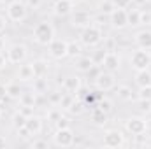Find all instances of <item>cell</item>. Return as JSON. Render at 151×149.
I'll return each instance as SVG.
<instances>
[{
  "mask_svg": "<svg viewBox=\"0 0 151 149\" xmlns=\"http://www.w3.org/2000/svg\"><path fill=\"white\" fill-rule=\"evenodd\" d=\"M53 39H55V28L51 23L42 21L34 28V40L40 46H49L53 42Z\"/></svg>",
  "mask_w": 151,
  "mask_h": 149,
  "instance_id": "obj_1",
  "label": "cell"
},
{
  "mask_svg": "<svg viewBox=\"0 0 151 149\" xmlns=\"http://www.w3.org/2000/svg\"><path fill=\"white\" fill-rule=\"evenodd\" d=\"M79 39H81V44L83 46L93 47V46L100 44V40H102V30L97 25H88V27H84L81 30V37Z\"/></svg>",
  "mask_w": 151,
  "mask_h": 149,
  "instance_id": "obj_2",
  "label": "cell"
},
{
  "mask_svg": "<svg viewBox=\"0 0 151 149\" xmlns=\"http://www.w3.org/2000/svg\"><path fill=\"white\" fill-rule=\"evenodd\" d=\"M151 65V54L148 49H137L132 53L130 56V67L137 72V70H144V69H150Z\"/></svg>",
  "mask_w": 151,
  "mask_h": 149,
  "instance_id": "obj_3",
  "label": "cell"
},
{
  "mask_svg": "<svg viewBox=\"0 0 151 149\" xmlns=\"http://www.w3.org/2000/svg\"><path fill=\"white\" fill-rule=\"evenodd\" d=\"M28 56V49L25 44H12L9 49H7V62L9 63H14V65H19L27 60Z\"/></svg>",
  "mask_w": 151,
  "mask_h": 149,
  "instance_id": "obj_4",
  "label": "cell"
},
{
  "mask_svg": "<svg viewBox=\"0 0 151 149\" xmlns=\"http://www.w3.org/2000/svg\"><path fill=\"white\" fill-rule=\"evenodd\" d=\"M27 9H28L27 4L16 0V2H12L11 5H7V18H9L11 21H14V23H21V21H25V18H27Z\"/></svg>",
  "mask_w": 151,
  "mask_h": 149,
  "instance_id": "obj_5",
  "label": "cell"
},
{
  "mask_svg": "<svg viewBox=\"0 0 151 149\" xmlns=\"http://www.w3.org/2000/svg\"><path fill=\"white\" fill-rule=\"evenodd\" d=\"M125 128H127L128 133H132V135H135V137H141V135L146 133L148 123H146V119H142V117L132 116V117H128V119L125 121Z\"/></svg>",
  "mask_w": 151,
  "mask_h": 149,
  "instance_id": "obj_6",
  "label": "cell"
},
{
  "mask_svg": "<svg viewBox=\"0 0 151 149\" xmlns=\"http://www.w3.org/2000/svg\"><path fill=\"white\" fill-rule=\"evenodd\" d=\"M53 142L60 148H70L74 146V132L69 128H56L55 135H53Z\"/></svg>",
  "mask_w": 151,
  "mask_h": 149,
  "instance_id": "obj_7",
  "label": "cell"
},
{
  "mask_svg": "<svg viewBox=\"0 0 151 149\" xmlns=\"http://www.w3.org/2000/svg\"><path fill=\"white\" fill-rule=\"evenodd\" d=\"M93 81H95V88L99 91H109V90H113L116 86V79H114L113 72H109V70L107 72H100Z\"/></svg>",
  "mask_w": 151,
  "mask_h": 149,
  "instance_id": "obj_8",
  "label": "cell"
},
{
  "mask_svg": "<svg viewBox=\"0 0 151 149\" xmlns=\"http://www.w3.org/2000/svg\"><path fill=\"white\" fill-rule=\"evenodd\" d=\"M102 144L106 148H121V146H125V135L119 130H107L104 133Z\"/></svg>",
  "mask_w": 151,
  "mask_h": 149,
  "instance_id": "obj_9",
  "label": "cell"
},
{
  "mask_svg": "<svg viewBox=\"0 0 151 149\" xmlns=\"http://www.w3.org/2000/svg\"><path fill=\"white\" fill-rule=\"evenodd\" d=\"M109 23L114 30H123L125 27H128V16L125 9H114L109 14Z\"/></svg>",
  "mask_w": 151,
  "mask_h": 149,
  "instance_id": "obj_10",
  "label": "cell"
},
{
  "mask_svg": "<svg viewBox=\"0 0 151 149\" xmlns=\"http://www.w3.org/2000/svg\"><path fill=\"white\" fill-rule=\"evenodd\" d=\"M49 54L55 60H62L67 56V40H60V39H53V42L49 44Z\"/></svg>",
  "mask_w": 151,
  "mask_h": 149,
  "instance_id": "obj_11",
  "label": "cell"
},
{
  "mask_svg": "<svg viewBox=\"0 0 151 149\" xmlns=\"http://www.w3.org/2000/svg\"><path fill=\"white\" fill-rule=\"evenodd\" d=\"M74 11V0H56L53 5V12L56 16H69Z\"/></svg>",
  "mask_w": 151,
  "mask_h": 149,
  "instance_id": "obj_12",
  "label": "cell"
},
{
  "mask_svg": "<svg viewBox=\"0 0 151 149\" xmlns=\"http://www.w3.org/2000/svg\"><path fill=\"white\" fill-rule=\"evenodd\" d=\"M70 25L74 28H84V27L91 25V18L86 11H76L70 18Z\"/></svg>",
  "mask_w": 151,
  "mask_h": 149,
  "instance_id": "obj_13",
  "label": "cell"
},
{
  "mask_svg": "<svg viewBox=\"0 0 151 149\" xmlns=\"http://www.w3.org/2000/svg\"><path fill=\"white\" fill-rule=\"evenodd\" d=\"M102 65H104V69L109 70V72H118V70H119V65H121V60H119L118 53H114V51H107V54H106Z\"/></svg>",
  "mask_w": 151,
  "mask_h": 149,
  "instance_id": "obj_14",
  "label": "cell"
},
{
  "mask_svg": "<svg viewBox=\"0 0 151 149\" xmlns=\"http://www.w3.org/2000/svg\"><path fill=\"white\" fill-rule=\"evenodd\" d=\"M63 88H65L67 93H72L74 95V93H77L83 88V81H81L79 75H69V77L63 79Z\"/></svg>",
  "mask_w": 151,
  "mask_h": 149,
  "instance_id": "obj_15",
  "label": "cell"
},
{
  "mask_svg": "<svg viewBox=\"0 0 151 149\" xmlns=\"http://www.w3.org/2000/svg\"><path fill=\"white\" fill-rule=\"evenodd\" d=\"M35 77V72H34V67L32 63H19V69H18V79L19 81H25V82H30L34 81Z\"/></svg>",
  "mask_w": 151,
  "mask_h": 149,
  "instance_id": "obj_16",
  "label": "cell"
},
{
  "mask_svg": "<svg viewBox=\"0 0 151 149\" xmlns=\"http://www.w3.org/2000/svg\"><path fill=\"white\" fill-rule=\"evenodd\" d=\"M25 128L28 130V133H30L32 137H35V135H39V133L42 132V119L37 117V116H34V114H32V116H28Z\"/></svg>",
  "mask_w": 151,
  "mask_h": 149,
  "instance_id": "obj_17",
  "label": "cell"
},
{
  "mask_svg": "<svg viewBox=\"0 0 151 149\" xmlns=\"http://www.w3.org/2000/svg\"><path fill=\"white\" fill-rule=\"evenodd\" d=\"M135 44H137V47H141V49H151V32L150 30H141V32H137L135 34Z\"/></svg>",
  "mask_w": 151,
  "mask_h": 149,
  "instance_id": "obj_18",
  "label": "cell"
},
{
  "mask_svg": "<svg viewBox=\"0 0 151 149\" xmlns=\"http://www.w3.org/2000/svg\"><path fill=\"white\" fill-rule=\"evenodd\" d=\"M18 100H19V104L23 107H35V104H37V93L35 91H23Z\"/></svg>",
  "mask_w": 151,
  "mask_h": 149,
  "instance_id": "obj_19",
  "label": "cell"
},
{
  "mask_svg": "<svg viewBox=\"0 0 151 149\" xmlns=\"http://www.w3.org/2000/svg\"><path fill=\"white\" fill-rule=\"evenodd\" d=\"M135 84L141 88V86H148L151 84V72L150 69H144V70H137L135 72Z\"/></svg>",
  "mask_w": 151,
  "mask_h": 149,
  "instance_id": "obj_20",
  "label": "cell"
},
{
  "mask_svg": "<svg viewBox=\"0 0 151 149\" xmlns=\"http://www.w3.org/2000/svg\"><path fill=\"white\" fill-rule=\"evenodd\" d=\"M107 112H104L102 109H99L97 105L93 107V111H91V121L95 123V125H106L107 123Z\"/></svg>",
  "mask_w": 151,
  "mask_h": 149,
  "instance_id": "obj_21",
  "label": "cell"
},
{
  "mask_svg": "<svg viewBox=\"0 0 151 149\" xmlns=\"http://www.w3.org/2000/svg\"><path fill=\"white\" fill-rule=\"evenodd\" d=\"M27 119H28V116H25L21 111L14 112V114H12V126H14L16 130H19V128H25V125H27Z\"/></svg>",
  "mask_w": 151,
  "mask_h": 149,
  "instance_id": "obj_22",
  "label": "cell"
},
{
  "mask_svg": "<svg viewBox=\"0 0 151 149\" xmlns=\"http://www.w3.org/2000/svg\"><path fill=\"white\" fill-rule=\"evenodd\" d=\"M93 65H95V63H93L91 56H81V58L77 60V70H81V72H90V69H91Z\"/></svg>",
  "mask_w": 151,
  "mask_h": 149,
  "instance_id": "obj_23",
  "label": "cell"
},
{
  "mask_svg": "<svg viewBox=\"0 0 151 149\" xmlns=\"http://www.w3.org/2000/svg\"><path fill=\"white\" fill-rule=\"evenodd\" d=\"M32 67H34L35 77H46V74H47V63H46L44 60H37V62H34Z\"/></svg>",
  "mask_w": 151,
  "mask_h": 149,
  "instance_id": "obj_24",
  "label": "cell"
},
{
  "mask_svg": "<svg viewBox=\"0 0 151 149\" xmlns=\"http://www.w3.org/2000/svg\"><path fill=\"white\" fill-rule=\"evenodd\" d=\"M81 51H83V47H81V44L79 42H76V40H70V42H67V56H81Z\"/></svg>",
  "mask_w": 151,
  "mask_h": 149,
  "instance_id": "obj_25",
  "label": "cell"
},
{
  "mask_svg": "<svg viewBox=\"0 0 151 149\" xmlns=\"http://www.w3.org/2000/svg\"><path fill=\"white\" fill-rule=\"evenodd\" d=\"M127 16H128V25H132V27L141 25V11H139V9H130V11H127Z\"/></svg>",
  "mask_w": 151,
  "mask_h": 149,
  "instance_id": "obj_26",
  "label": "cell"
},
{
  "mask_svg": "<svg viewBox=\"0 0 151 149\" xmlns=\"http://www.w3.org/2000/svg\"><path fill=\"white\" fill-rule=\"evenodd\" d=\"M116 95H118V98H121V100H132V88L127 86V84H121V86H118Z\"/></svg>",
  "mask_w": 151,
  "mask_h": 149,
  "instance_id": "obj_27",
  "label": "cell"
},
{
  "mask_svg": "<svg viewBox=\"0 0 151 149\" xmlns=\"http://www.w3.org/2000/svg\"><path fill=\"white\" fill-rule=\"evenodd\" d=\"M34 91L35 93L47 91V79H44V77H34Z\"/></svg>",
  "mask_w": 151,
  "mask_h": 149,
  "instance_id": "obj_28",
  "label": "cell"
},
{
  "mask_svg": "<svg viewBox=\"0 0 151 149\" xmlns=\"http://www.w3.org/2000/svg\"><path fill=\"white\" fill-rule=\"evenodd\" d=\"M74 100H76V97L72 93H65V95H62V100H60V105H58V107L63 109V111H69Z\"/></svg>",
  "mask_w": 151,
  "mask_h": 149,
  "instance_id": "obj_29",
  "label": "cell"
},
{
  "mask_svg": "<svg viewBox=\"0 0 151 149\" xmlns=\"http://www.w3.org/2000/svg\"><path fill=\"white\" fill-rule=\"evenodd\" d=\"M114 9H116V7H114L113 0H102V2L99 4V11H100L102 14H107V16H109Z\"/></svg>",
  "mask_w": 151,
  "mask_h": 149,
  "instance_id": "obj_30",
  "label": "cell"
},
{
  "mask_svg": "<svg viewBox=\"0 0 151 149\" xmlns=\"http://www.w3.org/2000/svg\"><path fill=\"white\" fill-rule=\"evenodd\" d=\"M21 93H23V90L19 88V84L12 82V84L7 86V97H9V98H19Z\"/></svg>",
  "mask_w": 151,
  "mask_h": 149,
  "instance_id": "obj_31",
  "label": "cell"
},
{
  "mask_svg": "<svg viewBox=\"0 0 151 149\" xmlns=\"http://www.w3.org/2000/svg\"><path fill=\"white\" fill-rule=\"evenodd\" d=\"M106 54H107V49H106V47H104V49H97V51L91 54V60H93V63H95V65H102V62H104Z\"/></svg>",
  "mask_w": 151,
  "mask_h": 149,
  "instance_id": "obj_32",
  "label": "cell"
},
{
  "mask_svg": "<svg viewBox=\"0 0 151 149\" xmlns=\"http://www.w3.org/2000/svg\"><path fill=\"white\" fill-rule=\"evenodd\" d=\"M137 97H139L141 100H151V84L141 86L139 91H137Z\"/></svg>",
  "mask_w": 151,
  "mask_h": 149,
  "instance_id": "obj_33",
  "label": "cell"
},
{
  "mask_svg": "<svg viewBox=\"0 0 151 149\" xmlns=\"http://www.w3.org/2000/svg\"><path fill=\"white\" fill-rule=\"evenodd\" d=\"M84 107H86V105H84V102L76 98L74 102H72V105H70V109H69V112H72V114L77 116V114H81V112L84 111Z\"/></svg>",
  "mask_w": 151,
  "mask_h": 149,
  "instance_id": "obj_34",
  "label": "cell"
},
{
  "mask_svg": "<svg viewBox=\"0 0 151 149\" xmlns=\"http://www.w3.org/2000/svg\"><path fill=\"white\" fill-rule=\"evenodd\" d=\"M97 107L109 114V112H113V102H111L109 98H100V100H99V104H97Z\"/></svg>",
  "mask_w": 151,
  "mask_h": 149,
  "instance_id": "obj_35",
  "label": "cell"
},
{
  "mask_svg": "<svg viewBox=\"0 0 151 149\" xmlns=\"http://www.w3.org/2000/svg\"><path fill=\"white\" fill-rule=\"evenodd\" d=\"M113 4L116 9H128L134 2L132 0H113Z\"/></svg>",
  "mask_w": 151,
  "mask_h": 149,
  "instance_id": "obj_36",
  "label": "cell"
},
{
  "mask_svg": "<svg viewBox=\"0 0 151 149\" xmlns=\"http://www.w3.org/2000/svg\"><path fill=\"white\" fill-rule=\"evenodd\" d=\"M60 117H62V111H60V109H53V111L47 112V119L53 121V123H56Z\"/></svg>",
  "mask_w": 151,
  "mask_h": 149,
  "instance_id": "obj_37",
  "label": "cell"
},
{
  "mask_svg": "<svg viewBox=\"0 0 151 149\" xmlns=\"http://www.w3.org/2000/svg\"><path fill=\"white\" fill-rule=\"evenodd\" d=\"M62 95H63V93H58V91H53V93H49V102H51L53 105H60Z\"/></svg>",
  "mask_w": 151,
  "mask_h": 149,
  "instance_id": "obj_38",
  "label": "cell"
},
{
  "mask_svg": "<svg viewBox=\"0 0 151 149\" xmlns=\"http://www.w3.org/2000/svg\"><path fill=\"white\" fill-rule=\"evenodd\" d=\"M55 125H56V128H69V126H70V121H69V117L62 116V117H60Z\"/></svg>",
  "mask_w": 151,
  "mask_h": 149,
  "instance_id": "obj_39",
  "label": "cell"
},
{
  "mask_svg": "<svg viewBox=\"0 0 151 149\" xmlns=\"http://www.w3.org/2000/svg\"><path fill=\"white\" fill-rule=\"evenodd\" d=\"M151 23V12L141 11V25H150Z\"/></svg>",
  "mask_w": 151,
  "mask_h": 149,
  "instance_id": "obj_40",
  "label": "cell"
},
{
  "mask_svg": "<svg viewBox=\"0 0 151 149\" xmlns=\"http://www.w3.org/2000/svg\"><path fill=\"white\" fill-rule=\"evenodd\" d=\"M139 109H141V111L150 112V109H151V100H141V98H139Z\"/></svg>",
  "mask_w": 151,
  "mask_h": 149,
  "instance_id": "obj_41",
  "label": "cell"
},
{
  "mask_svg": "<svg viewBox=\"0 0 151 149\" xmlns=\"http://www.w3.org/2000/svg\"><path fill=\"white\" fill-rule=\"evenodd\" d=\"M40 4H42V0H27V7H30V9H39Z\"/></svg>",
  "mask_w": 151,
  "mask_h": 149,
  "instance_id": "obj_42",
  "label": "cell"
},
{
  "mask_svg": "<svg viewBox=\"0 0 151 149\" xmlns=\"http://www.w3.org/2000/svg\"><path fill=\"white\" fill-rule=\"evenodd\" d=\"M5 98H9V97H7V86L0 84V104L5 102Z\"/></svg>",
  "mask_w": 151,
  "mask_h": 149,
  "instance_id": "obj_43",
  "label": "cell"
},
{
  "mask_svg": "<svg viewBox=\"0 0 151 149\" xmlns=\"http://www.w3.org/2000/svg\"><path fill=\"white\" fill-rule=\"evenodd\" d=\"M32 148H34V149L47 148V142H46V140H34V142H32Z\"/></svg>",
  "mask_w": 151,
  "mask_h": 149,
  "instance_id": "obj_44",
  "label": "cell"
},
{
  "mask_svg": "<svg viewBox=\"0 0 151 149\" xmlns=\"http://www.w3.org/2000/svg\"><path fill=\"white\" fill-rule=\"evenodd\" d=\"M7 63H9V62H7V56H4V53L0 51V70H2Z\"/></svg>",
  "mask_w": 151,
  "mask_h": 149,
  "instance_id": "obj_45",
  "label": "cell"
},
{
  "mask_svg": "<svg viewBox=\"0 0 151 149\" xmlns=\"http://www.w3.org/2000/svg\"><path fill=\"white\" fill-rule=\"evenodd\" d=\"M19 111L23 112L25 116H32V114H34V107H23V105H21V109H19Z\"/></svg>",
  "mask_w": 151,
  "mask_h": 149,
  "instance_id": "obj_46",
  "label": "cell"
},
{
  "mask_svg": "<svg viewBox=\"0 0 151 149\" xmlns=\"http://www.w3.org/2000/svg\"><path fill=\"white\" fill-rule=\"evenodd\" d=\"M5 25H7V23H5V18H4V16L0 14V34H2L4 30H5Z\"/></svg>",
  "mask_w": 151,
  "mask_h": 149,
  "instance_id": "obj_47",
  "label": "cell"
},
{
  "mask_svg": "<svg viewBox=\"0 0 151 149\" xmlns=\"http://www.w3.org/2000/svg\"><path fill=\"white\" fill-rule=\"evenodd\" d=\"M4 148H7V140H5V137L0 135V149H4Z\"/></svg>",
  "mask_w": 151,
  "mask_h": 149,
  "instance_id": "obj_48",
  "label": "cell"
},
{
  "mask_svg": "<svg viewBox=\"0 0 151 149\" xmlns=\"http://www.w3.org/2000/svg\"><path fill=\"white\" fill-rule=\"evenodd\" d=\"M113 46H114V40H113V39H109V40H107V47H106V49H107V51H113Z\"/></svg>",
  "mask_w": 151,
  "mask_h": 149,
  "instance_id": "obj_49",
  "label": "cell"
},
{
  "mask_svg": "<svg viewBox=\"0 0 151 149\" xmlns=\"http://www.w3.org/2000/svg\"><path fill=\"white\" fill-rule=\"evenodd\" d=\"M132 2H134V4H137V5H142V4H146L148 0H132Z\"/></svg>",
  "mask_w": 151,
  "mask_h": 149,
  "instance_id": "obj_50",
  "label": "cell"
},
{
  "mask_svg": "<svg viewBox=\"0 0 151 149\" xmlns=\"http://www.w3.org/2000/svg\"><path fill=\"white\" fill-rule=\"evenodd\" d=\"M4 47H5V40L0 37V51H4Z\"/></svg>",
  "mask_w": 151,
  "mask_h": 149,
  "instance_id": "obj_51",
  "label": "cell"
},
{
  "mask_svg": "<svg viewBox=\"0 0 151 149\" xmlns=\"http://www.w3.org/2000/svg\"><path fill=\"white\" fill-rule=\"evenodd\" d=\"M12 2H16V0H2V4H4V5H11Z\"/></svg>",
  "mask_w": 151,
  "mask_h": 149,
  "instance_id": "obj_52",
  "label": "cell"
},
{
  "mask_svg": "<svg viewBox=\"0 0 151 149\" xmlns=\"http://www.w3.org/2000/svg\"><path fill=\"white\" fill-rule=\"evenodd\" d=\"M146 135H148V137L151 139V128H148V130H146Z\"/></svg>",
  "mask_w": 151,
  "mask_h": 149,
  "instance_id": "obj_53",
  "label": "cell"
},
{
  "mask_svg": "<svg viewBox=\"0 0 151 149\" xmlns=\"http://www.w3.org/2000/svg\"><path fill=\"white\" fill-rule=\"evenodd\" d=\"M0 117H2V111H0Z\"/></svg>",
  "mask_w": 151,
  "mask_h": 149,
  "instance_id": "obj_54",
  "label": "cell"
},
{
  "mask_svg": "<svg viewBox=\"0 0 151 149\" xmlns=\"http://www.w3.org/2000/svg\"><path fill=\"white\" fill-rule=\"evenodd\" d=\"M79 2H84V0H79Z\"/></svg>",
  "mask_w": 151,
  "mask_h": 149,
  "instance_id": "obj_55",
  "label": "cell"
},
{
  "mask_svg": "<svg viewBox=\"0 0 151 149\" xmlns=\"http://www.w3.org/2000/svg\"><path fill=\"white\" fill-rule=\"evenodd\" d=\"M148 2H151V0H148Z\"/></svg>",
  "mask_w": 151,
  "mask_h": 149,
  "instance_id": "obj_56",
  "label": "cell"
},
{
  "mask_svg": "<svg viewBox=\"0 0 151 149\" xmlns=\"http://www.w3.org/2000/svg\"><path fill=\"white\" fill-rule=\"evenodd\" d=\"M150 112H151V109H150Z\"/></svg>",
  "mask_w": 151,
  "mask_h": 149,
  "instance_id": "obj_57",
  "label": "cell"
}]
</instances>
